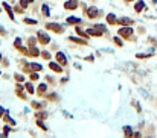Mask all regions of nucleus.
<instances>
[{
	"label": "nucleus",
	"mask_w": 157,
	"mask_h": 138,
	"mask_svg": "<svg viewBox=\"0 0 157 138\" xmlns=\"http://www.w3.org/2000/svg\"><path fill=\"white\" fill-rule=\"evenodd\" d=\"M46 28H47V29H50L52 32H55V34H63V32H64L63 26L58 24V23H47V24H46Z\"/></svg>",
	"instance_id": "f257e3e1"
},
{
	"label": "nucleus",
	"mask_w": 157,
	"mask_h": 138,
	"mask_svg": "<svg viewBox=\"0 0 157 138\" xmlns=\"http://www.w3.org/2000/svg\"><path fill=\"white\" fill-rule=\"evenodd\" d=\"M133 35V29L130 26H124L122 29H119V37H124V38H130Z\"/></svg>",
	"instance_id": "f03ea898"
},
{
	"label": "nucleus",
	"mask_w": 157,
	"mask_h": 138,
	"mask_svg": "<svg viewBox=\"0 0 157 138\" xmlns=\"http://www.w3.org/2000/svg\"><path fill=\"white\" fill-rule=\"evenodd\" d=\"M37 38H38V41L41 43V44H47L50 41V37L46 34V32H43V30H40L38 34H37Z\"/></svg>",
	"instance_id": "7ed1b4c3"
},
{
	"label": "nucleus",
	"mask_w": 157,
	"mask_h": 138,
	"mask_svg": "<svg viewBox=\"0 0 157 138\" xmlns=\"http://www.w3.org/2000/svg\"><path fill=\"white\" fill-rule=\"evenodd\" d=\"M86 12H87V17L88 18H96L98 14H99V9L96 8V6H90V8H88Z\"/></svg>",
	"instance_id": "20e7f679"
},
{
	"label": "nucleus",
	"mask_w": 157,
	"mask_h": 138,
	"mask_svg": "<svg viewBox=\"0 0 157 138\" xmlns=\"http://www.w3.org/2000/svg\"><path fill=\"white\" fill-rule=\"evenodd\" d=\"M64 8H66V9H69V11L76 9V8H78V0H67L66 5H64Z\"/></svg>",
	"instance_id": "39448f33"
},
{
	"label": "nucleus",
	"mask_w": 157,
	"mask_h": 138,
	"mask_svg": "<svg viewBox=\"0 0 157 138\" xmlns=\"http://www.w3.org/2000/svg\"><path fill=\"white\" fill-rule=\"evenodd\" d=\"M57 61H58V64L63 65V67H64V65H67V58H66V55L63 53V52L57 53Z\"/></svg>",
	"instance_id": "423d86ee"
},
{
	"label": "nucleus",
	"mask_w": 157,
	"mask_h": 138,
	"mask_svg": "<svg viewBox=\"0 0 157 138\" xmlns=\"http://www.w3.org/2000/svg\"><path fill=\"white\" fill-rule=\"evenodd\" d=\"M49 67H50L53 71H57V73H61V71H63V65H61V64H57V62H50Z\"/></svg>",
	"instance_id": "0eeeda50"
},
{
	"label": "nucleus",
	"mask_w": 157,
	"mask_h": 138,
	"mask_svg": "<svg viewBox=\"0 0 157 138\" xmlns=\"http://www.w3.org/2000/svg\"><path fill=\"white\" fill-rule=\"evenodd\" d=\"M2 5H3V8H5V11L8 12V15H9V18H11V20H14V12H12V8H11V6H9L8 3H2Z\"/></svg>",
	"instance_id": "6e6552de"
},
{
	"label": "nucleus",
	"mask_w": 157,
	"mask_h": 138,
	"mask_svg": "<svg viewBox=\"0 0 157 138\" xmlns=\"http://www.w3.org/2000/svg\"><path fill=\"white\" fill-rule=\"evenodd\" d=\"M119 23H121L122 26H130V24H133V20H130V18H127V17H122V18L119 20Z\"/></svg>",
	"instance_id": "1a4fd4ad"
},
{
	"label": "nucleus",
	"mask_w": 157,
	"mask_h": 138,
	"mask_svg": "<svg viewBox=\"0 0 157 138\" xmlns=\"http://www.w3.org/2000/svg\"><path fill=\"white\" fill-rule=\"evenodd\" d=\"M143 8H145V3H143L142 0H139V2L134 5V9H136V12H140V11H142Z\"/></svg>",
	"instance_id": "9d476101"
},
{
	"label": "nucleus",
	"mask_w": 157,
	"mask_h": 138,
	"mask_svg": "<svg viewBox=\"0 0 157 138\" xmlns=\"http://www.w3.org/2000/svg\"><path fill=\"white\" fill-rule=\"evenodd\" d=\"M107 21L110 23V24H116V23H118V20H116V15L114 14H108L107 15Z\"/></svg>",
	"instance_id": "9b49d317"
},
{
	"label": "nucleus",
	"mask_w": 157,
	"mask_h": 138,
	"mask_svg": "<svg viewBox=\"0 0 157 138\" xmlns=\"http://www.w3.org/2000/svg\"><path fill=\"white\" fill-rule=\"evenodd\" d=\"M70 41H73V43H78V44H87V39L84 38V39H81V38H75V37H70L69 38Z\"/></svg>",
	"instance_id": "f8f14e48"
},
{
	"label": "nucleus",
	"mask_w": 157,
	"mask_h": 138,
	"mask_svg": "<svg viewBox=\"0 0 157 138\" xmlns=\"http://www.w3.org/2000/svg\"><path fill=\"white\" fill-rule=\"evenodd\" d=\"M29 55H32V56H38L40 55V52H38V49L35 47V46H31L29 47Z\"/></svg>",
	"instance_id": "ddd939ff"
},
{
	"label": "nucleus",
	"mask_w": 157,
	"mask_h": 138,
	"mask_svg": "<svg viewBox=\"0 0 157 138\" xmlns=\"http://www.w3.org/2000/svg\"><path fill=\"white\" fill-rule=\"evenodd\" d=\"M29 65H31V70H32V71H40V70L43 68L41 65L37 64V62H32V64H29Z\"/></svg>",
	"instance_id": "4468645a"
},
{
	"label": "nucleus",
	"mask_w": 157,
	"mask_h": 138,
	"mask_svg": "<svg viewBox=\"0 0 157 138\" xmlns=\"http://www.w3.org/2000/svg\"><path fill=\"white\" fill-rule=\"evenodd\" d=\"M79 21H81V20L76 18V17H69V18H67V23H69V24H78Z\"/></svg>",
	"instance_id": "2eb2a0df"
},
{
	"label": "nucleus",
	"mask_w": 157,
	"mask_h": 138,
	"mask_svg": "<svg viewBox=\"0 0 157 138\" xmlns=\"http://www.w3.org/2000/svg\"><path fill=\"white\" fill-rule=\"evenodd\" d=\"M37 90H38V93H40V94H44V93H46V90H47V87H46L44 83H41V85H38V88H37Z\"/></svg>",
	"instance_id": "dca6fc26"
},
{
	"label": "nucleus",
	"mask_w": 157,
	"mask_h": 138,
	"mask_svg": "<svg viewBox=\"0 0 157 138\" xmlns=\"http://www.w3.org/2000/svg\"><path fill=\"white\" fill-rule=\"evenodd\" d=\"M41 11H43L44 17H49V15H50V12H49V8H47V5H43V6H41Z\"/></svg>",
	"instance_id": "f3484780"
},
{
	"label": "nucleus",
	"mask_w": 157,
	"mask_h": 138,
	"mask_svg": "<svg viewBox=\"0 0 157 138\" xmlns=\"http://www.w3.org/2000/svg\"><path fill=\"white\" fill-rule=\"evenodd\" d=\"M26 90H28V93L29 94H34V93H35V90H34V87H32V83H26Z\"/></svg>",
	"instance_id": "a211bd4d"
},
{
	"label": "nucleus",
	"mask_w": 157,
	"mask_h": 138,
	"mask_svg": "<svg viewBox=\"0 0 157 138\" xmlns=\"http://www.w3.org/2000/svg\"><path fill=\"white\" fill-rule=\"evenodd\" d=\"M32 2H34V0H20V5H22L23 8H26V6H29Z\"/></svg>",
	"instance_id": "6ab92c4d"
},
{
	"label": "nucleus",
	"mask_w": 157,
	"mask_h": 138,
	"mask_svg": "<svg viewBox=\"0 0 157 138\" xmlns=\"http://www.w3.org/2000/svg\"><path fill=\"white\" fill-rule=\"evenodd\" d=\"M76 32H78L79 35H83V37L86 38V39H88V34H87V32H84L83 29H79V28H76Z\"/></svg>",
	"instance_id": "aec40b11"
},
{
	"label": "nucleus",
	"mask_w": 157,
	"mask_h": 138,
	"mask_svg": "<svg viewBox=\"0 0 157 138\" xmlns=\"http://www.w3.org/2000/svg\"><path fill=\"white\" fill-rule=\"evenodd\" d=\"M23 21H25L26 24H37V20H31V18H25Z\"/></svg>",
	"instance_id": "412c9836"
},
{
	"label": "nucleus",
	"mask_w": 157,
	"mask_h": 138,
	"mask_svg": "<svg viewBox=\"0 0 157 138\" xmlns=\"http://www.w3.org/2000/svg\"><path fill=\"white\" fill-rule=\"evenodd\" d=\"M35 117L41 120V118H46V117H47V112H37V114H35Z\"/></svg>",
	"instance_id": "4be33fe9"
},
{
	"label": "nucleus",
	"mask_w": 157,
	"mask_h": 138,
	"mask_svg": "<svg viewBox=\"0 0 157 138\" xmlns=\"http://www.w3.org/2000/svg\"><path fill=\"white\" fill-rule=\"evenodd\" d=\"M37 124H38V126H40V128H41L43 130H46V129H47V128L44 126V123H43L41 120H40V118H37Z\"/></svg>",
	"instance_id": "5701e85b"
},
{
	"label": "nucleus",
	"mask_w": 157,
	"mask_h": 138,
	"mask_svg": "<svg viewBox=\"0 0 157 138\" xmlns=\"http://www.w3.org/2000/svg\"><path fill=\"white\" fill-rule=\"evenodd\" d=\"M125 135H127V137H131V135H133L131 128H130V126H125Z\"/></svg>",
	"instance_id": "b1692460"
},
{
	"label": "nucleus",
	"mask_w": 157,
	"mask_h": 138,
	"mask_svg": "<svg viewBox=\"0 0 157 138\" xmlns=\"http://www.w3.org/2000/svg\"><path fill=\"white\" fill-rule=\"evenodd\" d=\"M31 79H32V81H38V73H37V71H32V73H31Z\"/></svg>",
	"instance_id": "393cba45"
},
{
	"label": "nucleus",
	"mask_w": 157,
	"mask_h": 138,
	"mask_svg": "<svg viewBox=\"0 0 157 138\" xmlns=\"http://www.w3.org/2000/svg\"><path fill=\"white\" fill-rule=\"evenodd\" d=\"M32 106H34V108H38V109H40V108H43L44 105H43V103H38V102H32Z\"/></svg>",
	"instance_id": "a878e982"
},
{
	"label": "nucleus",
	"mask_w": 157,
	"mask_h": 138,
	"mask_svg": "<svg viewBox=\"0 0 157 138\" xmlns=\"http://www.w3.org/2000/svg\"><path fill=\"white\" fill-rule=\"evenodd\" d=\"M41 56L44 59H50V53H49V52H41Z\"/></svg>",
	"instance_id": "bb28decb"
},
{
	"label": "nucleus",
	"mask_w": 157,
	"mask_h": 138,
	"mask_svg": "<svg viewBox=\"0 0 157 138\" xmlns=\"http://www.w3.org/2000/svg\"><path fill=\"white\" fill-rule=\"evenodd\" d=\"M14 77H15V79H17V82H23V81H25V77H23V76H22V75H15V76H14Z\"/></svg>",
	"instance_id": "cd10ccee"
},
{
	"label": "nucleus",
	"mask_w": 157,
	"mask_h": 138,
	"mask_svg": "<svg viewBox=\"0 0 157 138\" xmlns=\"http://www.w3.org/2000/svg\"><path fill=\"white\" fill-rule=\"evenodd\" d=\"M113 41H114L116 44H118V46H122V41H121V38H119V37H116V38L113 39Z\"/></svg>",
	"instance_id": "c85d7f7f"
},
{
	"label": "nucleus",
	"mask_w": 157,
	"mask_h": 138,
	"mask_svg": "<svg viewBox=\"0 0 157 138\" xmlns=\"http://www.w3.org/2000/svg\"><path fill=\"white\" fill-rule=\"evenodd\" d=\"M29 46H35V38H29Z\"/></svg>",
	"instance_id": "c756f323"
},
{
	"label": "nucleus",
	"mask_w": 157,
	"mask_h": 138,
	"mask_svg": "<svg viewBox=\"0 0 157 138\" xmlns=\"http://www.w3.org/2000/svg\"><path fill=\"white\" fill-rule=\"evenodd\" d=\"M3 115H5V109H3L2 106H0V118H2Z\"/></svg>",
	"instance_id": "7c9ffc66"
},
{
	"label": "nucleus",
	"mask_w": 157,
	"mask_h": 138,
	"mask_svg": "<svg viewBox=\"0 0 157 138\" xmlns=\"http://www.w3.org/2000/svg\"><path fill=\"white\" fill-rule=\"evenodd\" d=\"M0 34H2V35H5V30H3V28H2V26H0Z\"/></svg>",
	"instance_id": "2f4dec72"
},
{
	"label": "nucleus",
	"mask_w": 157,
	"mask_h": 138,
	"mask_svg": "<svg viewBox=\"0 0 157 138\" xmlns=\"http://www.w3.org/2000/svg\"><path fill=\"white\" fill-rule=\"evenodd\" d=\"M125 2H131V0H125Z\"/></svg>",
	"instance_id": "473e14b6"
},
{
	"label": "nucleus",
	"mask_w": 157,
	"mask_h": 138,
	"mask_svg": "<svg viewBox=\"0 0 157 138\" xmlns=\"http://www.w3.org/2000/svg\"><path fill=\"white\" fill-rule=\"evenodd\" d=\"M0 58H2V53H0Z\"/></svg>",
	"instance_id": "72a5a7b5"
}]
</instances>
